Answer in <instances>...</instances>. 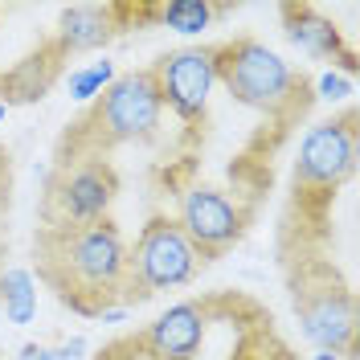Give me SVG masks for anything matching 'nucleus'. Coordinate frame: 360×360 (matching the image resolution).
<instances>
[{"instance_id":"nucleus-1","label":"nucleus","mask_w":360,"mask_h":360,"mask_svg":"<svg viewBox=\"0 0 360 360\" xmlns=\"http://www.w3.org/2000/svg\"><path fill=\"white\" fill-rule=\"evenodd\" d=\"M37 278L78 315L131 307L127 242L111 217L86 225H41L37 229Z\"/></svg>"},{"instance_id":"nucleus-2","label":"nucleus","mask_w":360,"mask_h":360,"mask_svg":"<svg viewBox=\"0 0 360 360\" xmlns=\"http://www.w3.org/2000/svg\"><path fill=\"white\" fill-rule=\"evenodd\" d=\"M160 115H164V107H160L152 70L119 74L111 86L82 111V119L70 123V131L58 143V164L107 160V152L119 148V143L152 139L160 127Z\"/></svg>"},{"instance_id":"nucleus-3","label":"nucleus","mask_w":360,"mask_h":360,"mask_svg":"<svg viewBox=\"0 0 360 360\" xmlns=\"http://www.w3.org/2000/svg\"><path fill=\"white\" fill-rule=\"evenodd\" d=\"M213 74L233 94V103L262 111L274 123L299 119L311 103L307 78L295 74L291 62H283L258 37H233V41L213 45Z\"/></svg>"},{"instance_id":"nucleus-4","label":"nucleus","mask_w":360,"mask_h":360,"mask_svg":"<svg viewBox=\"0 0 360 360\" xmlns=\"http://www.w3.org/2000/svg\"><path fill=\"white\" fill-rule=\"evenodd\" d=\"M291 303L319 352L356 356V303L328 258H303L291 270Z\"/></svg>"},{"instance_id":"nucleus-5","label":"nucleus","mask_w":360,"mask_h":360,"mask_svg":"<svg viewBox=\"0 0 360 360\" xmlns=\"http://www.w3.org/2000/svg\"><path fill=\"white\" fill-rule=\"evenodd\" d=\"M352 172H356V115L344 111L336 119L315 123L303 135L295 160V201L307 213H323Z\"/></svg>"},{"instance_id":"nucleus-6","label":"nucleus","mask_w":360,"mask_h":360,"mask_svg":"<svg viewBox=\"0 0 360 360\" xmlns=\"http://www.w3.org/2000/svg\"><path fill=\"white\" fill-rule=\"evenodd\" d=\"M201 254L184 238L176 217H148L135 246H127V274H131V303H143L156 291H176L201 274Z\"/></svg>"},{"instance_id":"nucleus-7","label":"nucleus","mask_w":360,"mask_h":360,"mask_svg":"<svg viewBox=\"0 0 360 360\" xmlns=\"http://www.w3.org/2000/svg\"><path fill=\"white\" fill-rule=\"evenodd\" d=\"M119 193V176L107 160H74L53 164V176L45 188V225H86L103 221Z\"/></svg>"},{"instance_id":"nucleus-8","label":"nucleus","mask_w":360,"mask_h":360,"mask_svg":"<svg viewBox=\"0 0 360 360\" xmlns=\"http://www.w3.org/2000/svg\"><path fill=\"white\" fill-rule=\"evenodd\" d=\"M152 70L156 78V94H160V107L176 115L180 123L197 127L209 111V94L217 86V74H213V45L205 49H172L164 53Z\"/></svg>"},{"instance_id":"nucleus-9","label":"nucleus","mask_w":360,"mask_h":360,"mask_svg":"<svg viewBox=\"0 0 360 360\" xmlns=\"http://www.w3.org/2000/svg\"><path fill=\"white\" fill-rule=\"evenodd\" d=\"M176 225L184 229V238L197 246L201 258H213L229 250L242 229H246V209L233 201L229 193L213 188V184H193L180 193V217Z\"/></svg>"},{"instance_id":"nucleus-10","label":"nucleus","mask_w":360,"mask_h":360,"mask_svg":"<svg viewBox=\"0 0 360 360\" xmlns=\"http://www.w3.org/2000/svg\"><path fill=\"white\" fill-rule=\"evenodd\" d=\"M205 328H209V311L201 303H176L156 323H148L139 336L160 360H197L205 344Z\"/></svg>"},{"instance_id":"nucleus-11","label":"nucleus","mask_w":360,"mask_h":360,"mask_svg":"<svg viewBox=\"0 0 360 360\" xmlns=\"http://www.w3.org/2000/svg\"><path fill=\"white\" fill-rule=\"evenodd\" d=\"M283 25H287V37L291 45H299L307 58H319V62H332L344 74L356 70V53L344 45L340 29L323 13H315L311 4H283Z\"/></svg>"},{"instance_id":"nucleus-12","label":"nucleus","mask_w":360,"mask_h":360,"mask_svg":"<svg viewBox=\"0 0 360 360\" xmlns=\"http://www.w3.org/2000/svg\"><path fill=\"white\" fill-rule=\"evenodd\" d=\"M115 33H123V4H70L58 17V37L53 41L70 53H86L107 45Z\"/></svg>"},{"instance_id":"nucleus-13","label":"nucleus","mask_w":360,"mask_h":360,"mask_svg":"<svg viewBox=\"0 0 360 360\" xmlns=\"http://www.w3.org/2000/svg\"><path fill=\"white\" fill-rule=\"evenodd\" d=\"M62 62H66V49L49 37L41 45V53H29L8 74H0V103L8 107V103H33V98H41L45 90L58 82Z\"/></svg>"},{"instance_id":"nucleus-14","label":"nucleus","mask_w":360,"mask_h":360,"mask_svg":"<svg viewBox=\"0 0 360 360\" xmlns=\"http://www.w3.org/2000/svg\"><path fill=\"white\" fill-rule=\"evenodd\" d=\"M0 307L13 323H29L37 315V283L29 270L13 266L0 274Z\"/></svg>"},{"instance_id":"nucleus-15","label":"nucleus","mask_w":360,"mask_h":360,"mask_svg":"<svg viewBox=\"0 0 360 360\" xmlns=\"http://www.w3.org/2000/svg\"><path fill=\"white\" fill-rule=\"evenodd\" d=\"M225 4H209V0H172V4H160L156 21H164L168 29H176L184 37L201 33L213 25V17H221Z\"/></svg>"},{"instance_id":"nucleus-16","label":"nucleus","mask_w":360,"mask_h":360,"mask_svg":"<svg viewBox=\"0 0 360 360\" xmlns=\"http://www.w3.org/2000/svg\"><path fill=\"white\" fill-rule=\"evenodd\" d=\"M115 82V66L111 62H90V66L70 74V98L74 103H94L103 90Z\"/></svg>"},{"instance_id":"nucleus-17","label":"nucleus","mask_w":360,"mask_h":360,"mask_svg":"<svg viewBox=\"0 0 360 360\" xmlns=\"http://www.w3.org/2000/svg\"><path fill=\"white\" fill-rule=\"evenodd\" d=\"M315 94H319L323 103H344V98L352 94V78H348V74H340V70H328V74H319Z\"/></svg>"},{"instance_id":"nucleus-18","label":"nucleus","mask_w":360,"mask_h":360,"mask_svg":"<svg viewBox=\"0 0 360 360\" xmlns=\"http://www.w3.org/2000/svg\"><path fill=\"white\" fill-rule=\"evenodd\" d=\"M103 356H107V360H160L156 352L143 344V336H123V340H115Z\"/></svg>"},{"instance_id":"nucleus-19","label":"nucleus","mask_w":360,"mask_h":360,"mask_svg":"<svg viewBox=\"0 0 360 360\" xmlns=\"http://www.w3.org/2000/svg\"><path fill=\"white\" fill-rule=\"evenodd\" d=\"M82 352H86V340H82V336H74L70 344H62V348H53V360H78Z\"/></svg>"},{"instance_id":"nucleus-20","label":"nucleus","mask_w":360,"mask_h":360,"mask_svg":"<svg viewBox=\"0 0 360 360\" xmlns=\"http://www.w3.org/2000/svg\"><path fill=\"white\" fill-rule=\"evenodd\" d=\"M21 356L25 360H53V348H45V344H25Z\"/></svg>"},{"instance_id":"nucleus-21","label":"nucleus","mask_w":360,"mask_h":360,"mask_svg":"<svg viewBox=\"0 0 360 360\" xmlns=\"http://www.w3.org/2000/svg\"><path fill=\"white\" fill-rule=\"evenodd\" d=\"M8 193V156H4V148H0V197Z\"/></svg>"},{"instance_id":"nucleus-22","label":"nucleus","mask_w":360,"mask_h":360,"mask_svg":"<svg viewBox=\"0 0 360 360\" xmlns=\"http://www.w3.org/2000/svg\"><path fill=\"white\" fill-rule=\"evenodd\" d=\"M315 360H348V356H340V352H315Z\"/></svg>"},{"instance_id":"nucleus-23","label":"nucleus","mask_w":360,"mask_h":360,"mask_svg":"<svg viewBox=\"0 0 360 360\" xmlns=\"http://www.w3.org/2000/svg\"><path fill=\"white\" fill-rule=\"evenodd\" d=\"M4 115H8V107H4V103H0V123H4Z\"/></svg>"},{"instance_id":"nucleus-24","label":"nucleus","mask_w":360,"mask_h":360,"mask_svg":"<svg viewBox=\"0 0 360 360\" xmlns=\"http://www.w3.org/2000/svg\"><path fill=\"white\" fill-rule=\"evenodd\" d=\"M94 360H107V356H94Z\"/></svg>"}]
</instances>
